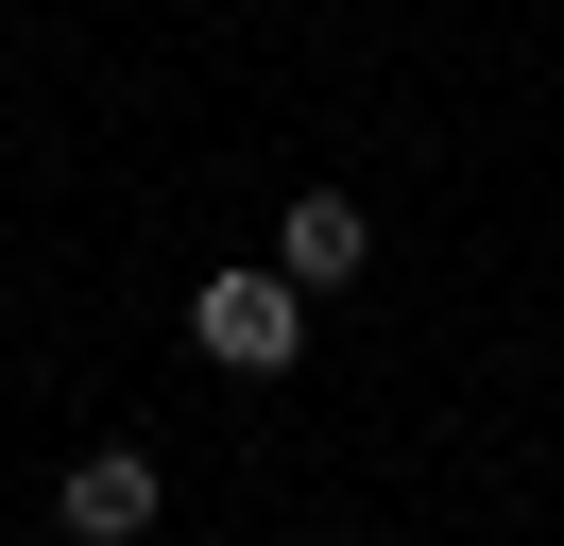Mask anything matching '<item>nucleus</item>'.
Here are the masks:
<instances>
[{"label": "nucleus", "instance_id": "obj_1", "mask_svg": "<svg viewBox=\"0 0 564 546\" xmlns=\"http://www.w3.org/2000/svg\"><path fill=\"white\" fill-rule=\"evenodd\" d=\"M188 341H206L223 375H291V341H308V291H291L274 256H257V273H206V291H188Z\"/></svg>", "mask_w": 564, "mask_h": 546}, {"label": "nucleus", "instance_id": "obj_2", "mask_svg": "<svg viewBox=\"0 0 564 546\" xmlns=\"http://www.w3.org/2000/svg\"><path fill=\"white\" fill-rule=\"evenodd\" d=\"M52 512H69V546H138L154 512H172V478H154V444H86V461L52 478Z\"/></svg>", "mask_w": 564, "mask_h": 546}, {"label": "nucleus", "instance_id": "obj_3", "mask_svg": "<svg viewBox=\"0 0 564 546\" xmlns=\"http://www.w3.org/2000/svg\"><path fill=\"white\" fill-rule=\"evenodd\" d=\"M359 256H377V205L359 188H291L274 205V273L291 291H359Z\"/></svg>", "mask_w": 564, "mask_h": 546}]
</instances>
